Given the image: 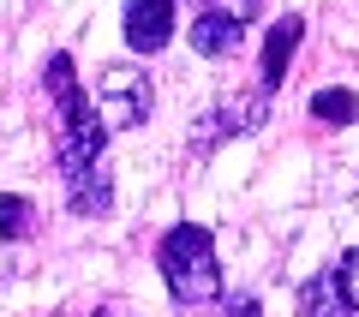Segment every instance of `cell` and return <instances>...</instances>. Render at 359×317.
<instances>
[{"instance_id": "1", "label": "cell", "mask_w": 359, "mask_h": 317, "mask_svg": "<svg viewBox=\"0 0 359 317\" xmlns=\"http://www.w3.org/2000/svg\"><path fill=\"white\" fill-rule=\"evenodd\" d=\"M42 84H48L54 108H60V132H54V168L72 180V174H84V168L102 162V150H108V126H102V114H96V96H84V90H78V66H72V54H48V66H42Z\"/></svg>"}, {"instance_id": "14", "label": "cell", "mask_w": 359, "mask_h": 317, "mask_svg": "<svg viewBox=\"0 0 359 317\" xmlns=\"http://www.w3.org/2000/svg\"><path fill=\"white\" fill-rule=\"evenodd\" d=\"M228 317H257V299H233V305H228Z\"/></svg>"}, {"instance_id": "13", "label": "cell", "mask_w": 359, "mask_h": 317, "mask_svg": "<svg viewBox=\"0 0 359 317\" xmlns=\"http://www.w3.org/2000/svg\"><path fill=\"white\" fill-rule=\"evenodd\" d=\"M335 269H341V293H347V305L359 311V245H353V252H341V264H335Z\"/></svg>"}, {"instance_id": "10", "label": "cell", "mask_w": 359, "mask_h": 317, "mask_svg": "<svg viewBox=\"0 0 359 317\" xmlns=\"http://www.w3.org/2000/svg\"><path fill=\"white\" fill-rule=\"evenodd\" d=\"M306 108H311V120H323V126H353L359 120V96L353 90H318Z\"/></svg>"}, {"instance_id": "5", "label": "cell", "mask_w": 359, "mask_h": 317, "mask_svg": "<svg viewBox=\"0 0 359 317\" xmlns=\"http://www.w3.org/2000/svg\"><path fill=\"white\" fill-rule=\"evenodd\" d=\"M126 48L132 54H162L174 42V0H126Z\"/></svg>"}, {"instance_id": "7", "label": "cell", "mask_w": 359, "mask_h": 317, "mask_svg": "<svg viewBox=\"0 0 359 317\" xmlns=\"http://www.w3.org/2000/svg\"><path fill=\"white\" fill-rule=\"evenodd\" d=\"M66 210L72 216H108L114 210V174H108V162H96V168L66 180Z\"/></svg>"}, {"instance_id": "6", "label": "cell", "mask_w": 359, "mask_h": 317, "mask_svg": "<svg viewBox=\"0 0 359 317\" xmlns=\"http://www.w3.org/2000/svg\"><path fill=\"white\" fill-rule=\"evenodd\" d=\"M299 36H306V18L299 13H287V18H276V25L264 30V66H257V90H282V78H287V66H294V54H299Z\"/></svg>"}, {"instance_id": "12", "label": "cell", "mask_w": 359, "mask_h": 317, "mask_svg": "<svg viewBox=\"0 0 359 317\" xmlns=\"http://www.w3.org/2000/svg\"><path fill=\"white\" fill-rule=\"evenodd\" d=\"M192 6L198 13H228V18H240V25H252L264 0H192Z\"/></svg>"}, {"instance_id": "3", "label": "cell", "mask_w": 359, "mask_h": 317, "mask_svg": "<svg viewBox=\"0 0 359 317\" xmlns=\"http://www.w3.org/2000/svg\"><path fill=\"white\" fill-rule=\"evenodd\" d=\"M150 108H156V90L138 66H108L96 78V114H102V126H144Z\"/></svg>"}, {"instance_id": "9", "label": "cell", "mask_w": 359, "mask_h": 317, "mask_svg": "<svg viewBox=\"0 0 359 317\" xmlns=\"http://www.w3.org/2000/svg\"><path fill=\"white\" fill-rule=\"evenodd\" d=\"M299 317H353V305H347V293H341V269H318L311 281H299Z\"/></svg>"}, {"instance_id": "11", "label": "cell", "mask_w": 359, "mask_h": 317, "mask_svg": "<svg viewBox=\"0 0 359 317\" xmlns=\"http://www.w3.org/2000/svg\"><path fill=\"white\" fill-rule=\"evenodd\" d=\"M30 228H36V203L6 191L0 198V240H30Z\"/></svg>"}, {"instance_id": "8", "label": "cell", "mask_w": 359, "mask_h": 317, "mask_svg": "<svg viewBox=\"0 0 359 317\" xmlns=\"http://www.w3.org/2000/svg\"><path fill=\"white\" fill-rule=\"evenodd\" d=\"M240 36L245 25L228 13H192V54H204V60H228V54H240Z\"/></svg>"}, {"instance_id": "2", "label": "cell", "mask_w": 359, "mask_h": 317, "mask_svg": "<svg viewBox=\"0 0 359 317\" xmlns=\"http://www.w3.org/2000/svg\"><path fill=\"white\" fill-rule=\"evenodd\" d=\"M156 269H162L168 293H174L180 305H210L222 293L216 240H210V228H198V222H174V228L162 234V245H156Z\"/></svg>"}, {"instance_id": "4", "label": "cell", "mask_w": 359, "mask_h": 317, "mask_svg": "<svg viewBox=\"0 0 359 317\" xmlns=\"http://www.w3.org/2000/svg\"><path fill=\"white\" fill-rule=\"evenodd\" d=\"M269 120V90H228V96L198 120V156H210L222 138H240V132H257Z\"/></svg>"}, {"instance_id": "15", "label": "cell", "mask_w": 359, "mask_h": 317, "mask_svg": "<svg viewBox=\"0 0 359 317\" xmlns=\"http://www.w3.org/2000/svg\"><path fill=\"white\" fill-rule=\"evenodd\" d=\"M90 317H132V311H126V305H114V299H108V305H96Z\"/></svg>"}]
</instances>
